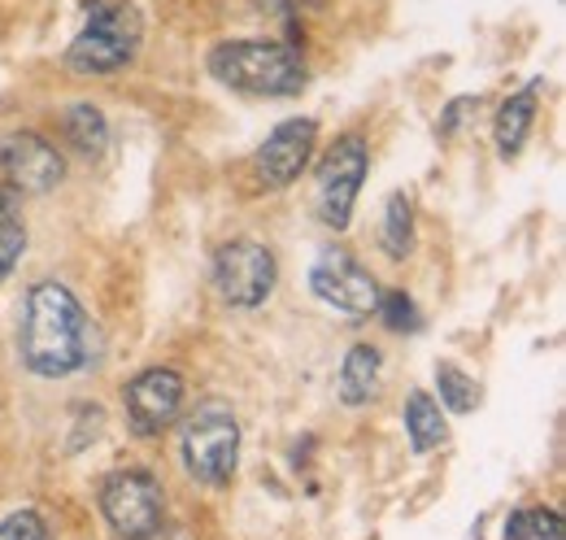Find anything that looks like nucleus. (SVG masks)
<instances>
[{
	"label": "nucleus",
	"mask_w": 566,
	"mask_h": 540,
	"mask_svg": "<svg viewBox=\"0 0 566 540\" xmlns=\"http://www.w3.org/2000/svg\"><path fill=\"white\" fill-rule=\"evenodd\" d=\"M18 349H22V362L44 380L71 375L87 362V314L66 283L44 279L31 288Z\"/></svg>",
	"instance_id": "1"
},
{
	"label": "nucleus",
	"mask_w": 566,
	"mask_h": 540,
	"mask_svg": "<svg viewBox=\"0 0 566 540\" xmlns=\"http://www.w3.org/2000/svg\"><path fill=\"white\" fill-rule=\"evenodd\" d=\"M210 74L218 83L249 96H296L305 87V62L292 44L275 40H231L210 53Z\"/></svg>",
	"instance_id": "2"
},
{
	"label": "nucleus",
	"mask_w": 566,
	"mask_h": 540,
	"mask_svg": "<svg viewBox=\"0 0 566 540\" xmlns=\"http://www.w3.org/2000/svg\"><path fill=\"white\" fill-rule=\"evenodd\" d=\"M144 18L127 0H87L83 31L74 35L66 66L74 74H114L123 70L140 49Z\"/></svg>",
	"instance_id": "3"
},
{
	"label": "nucleus",
	"mask_w": 566,
	"mask_h": 540,
	"mask_svg": "<svg viewBox=\"0 0 566 540\" xmlns=\"http://www.w3.org/2000/svg\"><path fill=\"white\" fill-rule=\"evenodd\" d=\"M240 458V423L231 414V405L206 402L192 409V418L184 423V467L192 479L222 488L235 475Z\"/></svg>",
	"instance_id": "4"
},
{
	"label": "nucleus",
	"mask_w": 566,
	"mask_h": 540,
	"mask_svg": "<svg viewBox=\"0 0 566 540\" xmlns=\"http://www.w3.org/2000/svg\"><path fill=\"white\" fill-rule=\"evenodd\" d=\"M275 253L258 240H227L213 253V288L235 310H258L275 288Z\"/></svg>",
	"instance_id": "5"
},
{
	"label": "nucleus",
	"mask_w": 566,
	"mask_h": 540,
	"mask_svg": "<svg viewBox=\"0 0 566 540\" xmlns=\"http://www.w3.org/2000/svg\"><path fill=\"white\" fill-rule=\"evenodd\" d=\"M101 515L123 540L161 532V488L148 471H118L101 484Z\"/></svg>",
	"instance_id": "6"
},
{
	"label": "nucleus",
	"mask_w": 566,
	"mask_h": 540,
	"mask_svg": "<svg viewBox=\"0 0 566 540\" xmlns=\"http://www.w3.org/2000/svg\"><path fill=\"white\" fill-rule=\"evenodd\" d=\"M366 166H370V157H366V144L357 135H340L323 153V162H318V218L327 227H336V231L349 227Z\"/></svg>",
	"instance_id": "7"
},
{
	"label": "nucleus",
	"mask_w": 566,
	"mask_h": 540,
	"mask_svg": "<svg viewBox=\"0 0 566 540\" xmlns=\"http://www.w3.org/2000/svg\"><path fill=\"white\" fill-rule=\"evenodd\" d=\"M310 288L323 305L340 310L345 319H370L375 314V301H379V288L366 270L357 267L345 249H323L310 267Z\"/></svg>",
	"instance_id": "8"
},
{
	"label": "nucleus",
	"mask_w": 566,
	"mask_h": 540,
	"mask_svg": "<svg viewBox=\"0 0 566 540\" xmlns=\"http://www.w3.org/2000/svg\"><path fill=\"white\" fill-rule=\"evenodd\" d=\"M123 402H127V418L136 436H161L184 409V375L170 366H153L127 384Z\"/></svg>",
	"instance_id": "9"
},
{
	"label": "nucleus",
	"mask_w": 566,
	"mask_h": 540,
	"mask_svg": "<svg viewBox=\"0 0 566 540\" xmlns=\"http://www.w3.org/2000/svg\"><path fill=\"white\" fill-rule=\"evenodd\" d=\"M314 139H318V123L314 118H287L275 132L266 135V144L253 157V175L262 188H287L292 179H301V170L314 157Z\"/></svg>",
	"instance_id": "10"
},
{
	"label": "nucleus",
	"mask_w": 566,
	"mask_h": 540,
	"mask_svg": "<svg viewBox=\"0 0 566 540\" xmlns=\"http://www.w3.org/2000/svg\"><path fill=\"white\" fill-rule=\"evenodd\" d=\"M0 175L18 188V193H53L66 175L62 153L35 132H18L0 144Z\"/></svg>",
	"instance_id": "11"
},
{
	"label": "nucleus",
	"mask_w": 566,
	"mask_h": 540,
	"mask_svg": "<svg viewBox=\"0 0 566 540\" xmlns=\"http://www.w3.org/2000/svg\"><path fill=\"white\" fill-rule=\"evenodd\" d=\"M536 101H541V83H527L523 92H514V96H505V105L496 110V153L510 162V157H518L523 153V139L532 132V118H536Z\"/></svg>",
	"instance_id": "12"
},
{
	"label": "nucleus",
	"mask_w": 566,
	"mask_h": 540,
	"mask_svg": "<svg viewBox=\"0 0 566 540\" xmlns=\"http://www.w3.org/2000/svg\"><path fill=\"white\" fill-rule=\"evenodd\" d=\"M379 366H384L379 349L354 344V349L345 353V366H340V397L349 405L370 402V397H375V384H379Z\"/></svg>",
	"instance_id": "13"
},
{
	"label": "nucleus",
	"mask_w": 566,
	"mask_h": 540,
	"mask_svg": "<svg viewBox=\"0 0 566 540\" xmlns=\"http://www.w3.org/2000/svg\"><path fill=\"white\" fill-rule=\"evenodd\" d=\"M406 432H410V449L415 454H427V449L444 445V436H449L444 414H440V405L431 402L427 393H410V402H406Z\"/></svg>",
	"instance_id": "14"
},
{
	"label": "nucleus",
	"mask_w": 566,
	"mask_h": 540,
	"mask_svg": "<svg viewBox=\"0 0 566 540\" xmlns=\"http://www.w3.org/2000/svg\"><path fill=\"white\" fill-rule=\"evenodd\" d=\"M62 123H66V135H71L83 153H101L105 139H109V123H105V114L92 101H74Z\"/></svg>",
	"instance_id": "15"
},
{
	"label": "nucleus",
	"mask_w": 566,
	"mask_h": 540,
	"mask_svg": "<svg viewBox=\"0 0 566 540\" xmlns=\"http://www.w3.org/2000/svg\"><path fill=\"white\" fill-rule=\"evenodd\" d=\"M415 245V205L410 197H388V209H384V253L388 258H406Z\"/></svg>",
	"instance_id": "16"
},
{
	"label": "nucleus",
	"mask_w": 566,
	"mask_h": 540,
	"mask_svg": "<svg viewBox=\"0 0 566 540\" xmlns=\"http://www.w3.org/2000/svg\"><path fill=\"white\" fill-rule=\"evenodd\" d=\"M22 249H27V227H22V218H18L13 197L0 188V279L18 267Z\"/></svg>",
	"instance_id": "17"
},
{
	"label": "nucleus",
	"mask_w": 566,
	"mask_h": 540,
	"mask_svg": "<svg viewBox=\"0 0 566 540\" xmlns=\"http://www.w3.org/2000/svg\"><path fill=\"white\" fill-rule=\"evenodd\" d=\"M505 540H566L558 510H518L505 523Z\"/></svg>",
	"instance_id": "18"
},
{
	"label": "nucleus",
	"mask_w": 566,
	"mask_h": 540,
	"mask_svg": "<svg viewBox=\"0 0 566 540\" xmlns=\"http://www.w3.org/2000/svg\"><path fill=\"white\" fill-rule=\"evenodd\" d=\"M436 384H440V402L449 405L453 414H467L480 402V388L467 371H458L453 362H436Z\"/></svg>",
	"instance_id": "19"
},
{
	"label": "nucleus",
	"mask_w": 566,
	"mask_h": 540,
	"mask_svg": "<svg viewBox=\"0 0 566 540\" xmlns=\"http://www.w3.org/2000/svg\"><path fill=\"white\" fill-rule=\"evenodd\" d=\"M375 314H384V323H388L392 332H419V328H423L419 305H415L406 292H384V297L375 301Z\"/></svg>",
	"instance_id": "20"
},
{
	"label": "nucleus",
	"mask_w": 566,
	"mask_h": 540,
	"mask_svg": "<svg viewBox=\"0 0 566 540\" xmlns=\"http://www.w3.org/2000/svg\"><path fill=\"white\" fill-rule=\"evenodd\" d=\"M0 540H49V528L35 510H13L0 519Z\"/></svg>",
	"instance_id": "21"
}]
</instances>
